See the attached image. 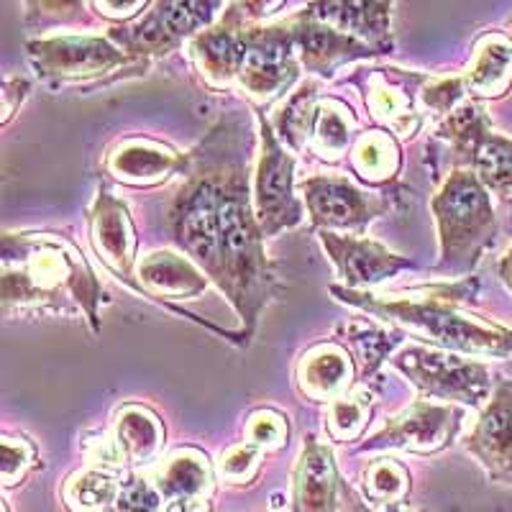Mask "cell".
<instances>
[{"label":"cell","mask_w":512,"mask_h":512,"mask_svg":"<svg viewBox=\"0 0 512 512\" xmlns=\"http://www.w3.org/2000/svg\"><path fill=\"white\" fill-rule=\"evenodd\" d=\"M251 134L249 118L231 113L226 157L221 177V295L241 320L239 346H249L264 308L282 292L280 274L274 272L264 249V236L254 210V175H249Z\"/></svg>","instance_id":"cell-1"},{"label":"cell","mask_w":512,"mask_h":512,"mask_svg":"<svg viewBox=\"0 0 512 512\" xmlns=\"http://www.w3.org/2000/svg\"><path fill=\"white\" fill-rule=\"evenodd\" d=\"M108 303L98 274L70 236L57 231H6L0 241V310L82 315L103 331L100 305Z\"/></svg>","instance_id":"cell-2"},{"label":"cell","mask_w":512,"mask_h":512,"mask_svg":"<svg viewBox=\"0 0 512 512\" xmlns=\"http://www.w3.org/2000/svg\"><path fill=\"white\" fill-rule=\"evenodd\" d=\"M328 292L338 303L351 305L387 326L413 333L420 341H431L438 349L482 359L512 356V328L464 310V305L472 303L479 292V280L474 274L410 292L349 290L338 282H333Z\"/></svg>","instance_id":"cell-3"},{"label":"cell","mask_w":512,"mask_h":512,"mask_svg":"<svg viewBox=\"0 0 512 512\" xmlns=\"http://www.w3.org/2000/svg\"><path fill=\"white\" fill-rule=\"evenodd\" d=\"M228 131H231V116L221 118L205 134V139L192 152H187V169L180 175V185L175 187L164 208V228L169 239L208 274V280L216 287H221L223 280L218 205H221Z\"/></svg>","instance_id":"cell-4"},{"label":"cell","mask_w":512,"mask_h":512,"mask_svg":"<svg viewBox=\"0 0 512 512\" xmlns=\"http://www.w3.org/2000/svg\"><path fill=\"white\" fill-rule=\"evenodd\" d=\"M431 213L438 233V262L431 272L446 280L472 277L500 231L492 192L472 169H451L431 198Z\"/></svg>","instance_id":"cell-5"},{"label":"cell","mask_w":512,"mask_h":512,"mask_svg":"<svg viewBox=\"0 0 512 512\" xmlns=\"http://www.w3.org/2000/svg\"><path fill=\"white\" fill-rule=\"evenodd\" d=\"M436 139L446 144L454 169H472L502 203H512V139L497 134L479 100H464L441 118Z\"/></svg>","instance_id":"cell-6"},{"label":"cell","mask_w":512,"mask_h":512,"mask_svg":"<svg viewBox=\"0 0 512 512\" xmlns=\"http://www.w3.org/2000/svg\"><path fill=\"white\" fill-rule=\"evenodd\" d=\"M425 400L482 408L495 392V379L484 361L438 346H405L387 361Z\"/></svg>","instance_id":"cell-7"},{"label":"cell","mask_w":512,"mask_h":512,"mask_svg":"<svg viewBox=\"0 0 512 512\" xmlns=\"http://www.w3.org/2000/svg\"><path fill=\"white\" fill-rule=\"evenodd\" d=\"M300 54L295 47L290 21L274 26H246L244 62L239 85L256 113H267L269 105L285 100L300 77Z\"/></svg>","instance_id":"cell-8"},{"label":"cell","mask_w":512,"mask_h":512,"mask_svg":"<svg viewBox=\"0 0 512 512\" xmlns=\"http://www.w3.org/2000/svg\"><path fill=\"white\" fill-rule=\"evenodd\" d=\"M259 118V157L254 169V210L264 236L274 239L305 221V203L297 195L295 154L274 134L264 113Z\"/></svg>","instance_id":"cell-9"},{"label":"cell","mask_w":512,"mask_h":512,"mask_svg":"<svg viewBox=\"0 0 512 512\" xmlns=\"http://www.w3.org/2000/svg\"><path fill=\"white\" fill-rule=\"evenodd\" d=\"M29 59L44 80L52 82H93L113 72H141L146 59L123 52L111 36H54L26 44Z\"/></svg>","instance_id":"cell-10"},{"label":"cell","mask_w":512,"mask_h":512,"mask_svg":"<svg viewBox=\"0 0 512 512\" xmlns=\"http://www.w3.org/2000/svg\"><path fill=\"white\" fill-rule=\"evenodd\" d=\"M466 408L451 402H431L420 397L410 402V408L384 420L379 431L361 438L354 446L359 454H387V451H405V454L431 456L446 451L459 438L464 425Z\"/></svg>","instance_id":"cell-11"},{"label":"cell","mask_w":512,"mask_h":512,"mask_svg":"<svg viewBox=\"0 0 512 512\" xmlns=\"http://www.w3.org/2000/svg\"><path fill=\"white\" fill-rule=\"evenodd\" d=\"M313 231L367 236V228L392 210L390 192H372L341 175H313L297 182Z\"/></svg>","instance_id":"cell-12"},{"label":"cell","mask_w":512,"mask_h":512,"mask_svg":"<svg viewBox=\"0 0 512 512\" xmlns=\"http://www.w3.org/2000/svg\"><path fill=\"white\" fill-rule=\"evenodd\" d=\"M221 0H154L152 11L134 26H118L111 39L131 57L144 59L152 54L175 52L185 39H195L200 31L216 24Z\"/></svg>","instance_id":"cell-13"},{"label":"cell","mask_w":512,"mask_h":512,"mask_svg":"<svg viewBox=\"0 0 512 512\" xmlns=\"http://www.w3.org/2000/svg\"><path fill=\"white\" fill-rule=\"evenodd\" d=\"M431 75L423 72L397 70V67H377L367 70L354 85L361 88V98L367 105L374 128H384L400 141H408L423 128L425 116L420 105V90Z\"/></svg>","instance_id":"cell-14"},{"label":"cell","mask_w":512,"mask_h":512,"mask_svg":"<svg viewBox=\"0 0 512 512\" xmlns=\"http://www.w3.org/2000/svg\"><path fill=\"white\" fill-rule=\"evenodd\" d=\"M88 241L90 249L103 262V267L116 280L131 287L136 295L144 297L139 274H136V267H139V256H136L139 236H136L134 221H131V210L105 185L98 187L88 208Z\"/></svg>","instance_id":"cell-15"},{"label":"cell","mask_w":512,"mask_h":512,"mask_svg":"<svg viewBox=\"0 0 512 512\" xmlns=\"http://www.w3.org/2000/svg\"><path fill=\"white\" fill-rule=\"evenodd\" d=\"M162 446V418L141 402H126L113 415L111 431L85 443V454L90 461L118 466L126 472H141L159 459Z\"/></svg>","instance_id":"cell-16"},{"label":"cell","mask_w":512,"mask_h":512,"mask_svg":"<svg viewBox=\"0 0 512 512\" xmlns=\"http://www.w3.org/2000/svg\"><path fill=\"white\" fill-rule=\"evenodd\" d=\"M315 236L323 246L326 259L336 269L338 285L349 290H374L397 274L418 269L410 256L395 254L369 236L323 231V228L315 231Z\"/></svg>","instance_id":"cell-17"},{"label":"cell","mask_w":512,"mask_h":512,"mask_svg":"<svg viewBox=\"0 0 512 512\" xmlns=\"http://www.w3.org/2000/svg\"><path fill=\"white\" fill-rule=\"evenodd\" d=\"M464 451L482 466L492 484L512 489V377L495 384V392L479 408Z\"/></svg>","instance_id":"cell-18"},{"label":"cell","mask_w":512,"mask_h":512,"mask_svg":"<svg viewBox=\"0 0 512 512\" xmlns=\"http://www.w3.org/2000/svg\"><path fill=\"white\" fill-rule=\"evenodd\" d=\"M292 36H295V47L300 54V64L310 75H318L323 80L344 70L346 64H354L359 59L379 57L382 52L367 44V41L356 39L346 31L333 29L326 21L308 16L305 11L295 13L290 18Z\"/></svg>","instance_id":"cell-19"},{"label":"cell","mask_w":512,"mask_h":512,"mask_svg":"<svg viewBox=\"0 0 512 512\" xmlns=\"http://www.w3.org/2000/svg\"><path fill=\"white\" fill-rule=\"evenodd\" d=\"M341 474L336 456L326 441L315 433L303 438V448L292 469L290 510L292 512H338L341 507Z\"/></svg>","instance_id":"cell-20"},{"label":"cell","mask_w":512,"mask_h":512,"mask_svg":"<svg viewBox=\"0 0 512 512\" xmlns=\"http://www.w3.org/2000/svg\"><path fill=\"white\" fill-rule=\"evenodd\" d=\"M105 172L131 187H154L187 169V154L149 136H128L105 154Z\"/></svg>","instance_id":"cell-21"},{"label":"cell","mask_w":512,"mask_h":512,"mask_svg":"<svg viewBox=\"0 0 512 512\" xmlns=\"http://www.w3.org/2000/svg\"><path fill=\"white\" fill-rule=\"evenodd\" d=\"M359 377L354 354L341 341H320L303 351L295 367V387L300 397L310 402H333L354 390Z\"/></svg>","instance_id":"cell-22"},{"label":"cell","mask_w":512,"mask_h":512,"mask_svg":"<svg viewBox=\"0 0 512 512\" xmlns=\"http://www.w3.org/2000/svg\"><path fill=\"white\" fill-rule=\"evenodd\" d=\"M246 26L223 11L216 24L190 39V57L195 70L210 90H228L236 85L244 62Z\"/></svg>","instance_id":"cell-23"},{"label":"cell","mask_w":512,"mask_h":512,"mask_svg":"<svg viewBox=\"0 0 512 512\" xmlns=\"http://www.w3.org/2000/svg\"><path fill=\"white\" fill-rule=\"evenodd\" d=\"M305 13L326 21L333 29L346 31L372 44L377 52H392V0H313Z\"/></svg>","instance_id":"cell-24"},{"label":"cell","mask_w":512,"mask_h":512,"mask_svg":"<svg viewBox=\"0 0 512 512\" xmlns=\"http://www.w3.org/2000/svg\"><path fill=\"white\" fill-rule=\"evenodd\" d=\"M216 477V464L192 446L172 451L152 472L162 500L172 502H213Z\"/></svg>","instance_id":"cell-25"},{"label":"cell","mask_w":512,"mask_h":512,"mask_svg":"<svg viewBox=\"0 0 512 512\" xmlns=\"http://www.w3.org/2000/svg\"><path fill=\"white\" fill-rule=\"evenodd\" d=\"M461 77L472 100L482 103L505 98L512 88V36L505 31H487L479 36Z\"/></svg>","instance_id":"cell-26"},{"label":"cell","mask_w":512,"mask_h":512,"mask_svg":"<svg viewBox=\"0 0 512 512\" xmlns=\"http://www.w3.org/2000/svg\"><path fill=\"white\" fill-rule=\"evenodd\" d=\"M136 274H139L146 300H154V297H172V300L195 297L210 285L208 274L192 262L190 256L177 254L172 249H157L146 254L144 259H139Z\"/></svg>","instance_id":"cell-27"},{"label":"cell","mask_w":512,"mask_h":512,"mask_svg":"<svg viewBox=\"0 0 512 512\" xmlns=\"http://www.w3.org/2000/svg\"><path fill=\"white\" fill-rule=\"evenodd\" d=\"M128 474L134 472L100 464V461H88L82 469L64 479L59 500L67 512H111Z\"/></svg>","instance_id":"cell-28"},{"label":"cell","mask_w":512,"mask_h":512,"mask_svg":"<svg viewBox=\"0 0 512 512\" xmlns=\"http://www.w3.org/2000/svg\"><path fill=\"white\" fill-rule=\"evenodd\" d=\"M351 172L367 187L395 185L402 169L400 139L384 128H372L356 136L349 154Z\"/></svg>","instance_id":"cell-29"},{"label":"cell","mask_w":512,"mask_h":512,"mask_svg":"<svg viewBox=\"0 0 512 512\" xmlns=\"http://www.w3.org/2000/svg\"><path fill=\"white\" fill-rule=\"evenodd\" d=\"M356 136H359V121L351 105L338 98H320L315 108L313 131H310V152L320 162L338 164L351 154Z\"/></svg>","instance_id":"cell-30"},{"label":"cell","mask_w":512,"mask_h":512,"mask_svg":"<svg viewBox=\"0 0 512 512\" xmlns=\"http://www.w3.org/2000/svg\"><path fill=\"white\" fill-rule=\"evenodd\" d=\"M336 336L344 338V346L354 351L361 382H369L384 361H390V356L408 338V333L395 326H390L387 331V328L374 326L372 320H346L336 328Z\"/></svg>","instance_id":"cell-31"},{"label":"cell","mask_w":512,"mask_h":512,"mask_svg":"<svg viewBox=\"0 0 512 512\" xmlns=\"http://www.w3.org/2000/svg\"><path fill=\"white\" fill-rule=\"evenodd\" d=\"M318 82L305 80L300 82L290 95L280 103L274 118H269L274 134L280 136L282 144L290 149L292 154H300L308 149L310 131H313L315 108H318Z\"/></svg>","instance_id":"cell-32"},{"label":"cell","mask_w":512,"mask_h":512,"mask_svg":"<svg viewBox=\"0 0 512 512\" xmlns=\"http://www.w3.org/2000/svg\"><path fill=\"white\" fill-rule=\"evenodd\" d=\"M413 489L410 469L390 456H379L361 469V497L379 512H402Z\"/></svg>","instance_id":"cell-33"},{"label":"cell","mask_w":512,"mask_h":512,"mask_svg":"<svg viewBox=\"0 0 512 512\" xmlns=\"http://www.w3.org/2000/svg\"><path fill=\"white\" fill-rule=\"evenodd\" d=\"M374 408V392L367 384L354 387L346 395L328 402L326 408V433L336 443H354L364 436Z\"/></svg>","instance_id":"cell-34"},{"label":"cell","mask_w":512,"mask_h":512,"mask_svg":"<svg viewBox=\"0 0 512 512\" xmlns=\"http://www.w3.org/2000/svg\"><path fill=\"white\" fill-rule=\"evenodd\" d=\"M0 461H3V489L21 487L31 474L44 469L36 443L13 433H3L0 438Z\"/></svg>","instance_id":"cell-35"},{"label":"cell","mask_w":512,"mask_h":512,"mask_svg":"<svg viewBox=\"0 0 512 512\" xmlns=\"http://www.w3.org/2000/svg\"><path fill=\"white\" fill-rule=\"evenodd\" d=\"M267 451H262L259 446L249 441L233 443L231 448H226L216 461V474L221 482L231 484V487H246V484H254L262 474V459Z\"/></svg>","instance_id":"cell-36"},{"label":"cell","mask_w":512,"mask_h":512,"mask_svg":"<svg viewBox=\"0 0 512 512\" xmlns=\"http://www.w3.org/2000/svg\"><path fill=\"white\" fill-rule=\"evenodd\" d=\"M287 438H290V423H287V418L280 410L259 408L246 418L244 441L254 443V446H259L267 454L285 448Z\"/></svg>","instance_id":"cell-37"},{"label":"cell","mask_w":512,"mask_h":512,"mask_svg":"<svg viewBox=\"0 0 512 512\" xmlns=\"http://www.w3.org/2000/svg\"><path fill=\"white\" fill-rule=\"evenodd\" d=\"M464 100H469V95H466V85L461 75L431 77V80L423 85V90H420V105H423V111L433 113V116L438 118H446L448 113L456 111Z\"/></svg>","instance_id":"cell-38"},{"label":"cell","mask_w":512,"mask_h":512,"mask_svg":"<svg viewBox=\"0 0 512 512\" xmlns=\"http://www.w3.org/2000/svg\"><path fill=\"white\" fill-rule=\"evenodd\" d=\"M111 512H162V495L152 474H128Z\"/></svg>","instance_id":"cell-39"},{"label":"cell","mask_w":512,"mask_h":512,"mask_svg":"<svg viewBox=\"0 0 512 512\" xmlns=\"http://www.w3.org/2000/svg\"><path fill=\"white\" fill-rule=\"evenodd\" d=\"M31 24H72L85 16V0H24Z\"/></svg>","instance_id":"cell-40"},{"label":"cell","mask_w":512,"mask_h":512,"mask_svg":"<svg viewBox=\"0 0 512 512\" xmlns=\"http://www.w3.org/2000/svg\"><path fill=\"white\" fill-rule=\"evenodd\" d=\"M31 93V82L26 80V77L21 75H8L6 80H3V116H0V123L3 126H8V123L13 121V116H16V111L24 105V100L29 98Z\"/></svg>","instance_id":"cell-41"},{"label":"cell","mask_w":512,"mask_h":512,"mask_svg":"<svg viewBox=\"0 0 512 512\" xmlns=\"http://www.w3.org/2000/svg\"><path fill=\"white\" fill-rule=\"evenodd\" d=\"M282 3L285 0H231V6L226 11L244 26H256L262 18L277 11Z\"/></svg>","instance_id":"cell-42"},{"label":"cell","mask_w":512,"mask_h":512,"mask_svg":"<svg viewBox=\"0 0 512 512\" xmlns=\"http://www.w3.org/2000/svg\"><path fill=\"white\" fill-rule=\"evenodd\" d=\"M100 16L111 18V21H128L134 18L149 0H93Z\"/></svg>","instance_id":"cell-43"},{"label":"cell","mask_w":512,"mask_h":512,"mask_svg":"<svg viewBox=\"0 0 512 512\" xmlns=\"http://www.w3.org/2000/svg\"><path fill=\"white\" fill-rule=\"evenodd\" d=\"M338 512H379V510H374V507L361 497V492H356L349 482H344L341 484V507H338ZM402 512H408V510H402ZM410 512H425V510H410Z\"/></svg>","instance_id":"cell-44"},{"label":"cell","mask_w":512,"mask_h":512,"mask_svg":"<svg viewBox=\"0 0 512 512\" xmlns=\"http://www.w3.org/2000/svg\"><path fill=\"white\" fill-rule=\"evenodd\" d=\"M497 274H500L502 285H505L507 292L512 295V244L510 249L500 256V262H497Z\"/></svg>","instance_id":"cell-45"},{"label":"cell","mask_w":512,"mask_h":512,"mask_svg":"<svg viewBox=\"0 0 512 512\" xmlns=\"http://www.w3.org/2000/svg\"><path fill=\"white\" fill-rule=\"evenodd\" d=\"M3 512H11V507H8V500H3Z\"/></svg>","instance_id":"cell-46"}]
</instances>
